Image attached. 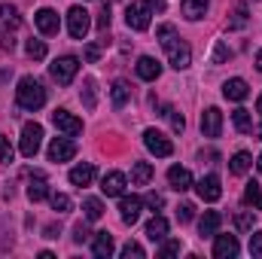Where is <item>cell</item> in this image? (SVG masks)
I'll return each instance as SVG.
<instances>
[{"mask_svg":"<svg viewBox=\"0 0 262 259\" xmlns=\"http://www.w3.org/2000/svg\"><path fill=\"white\" fill-rule=\"evenodd\" d=\"M113 250H116V247H113V235H110V232H98L95 241H92V253L98 259H110Z\"/></svg>","mask_w":262,"mask_h":259,"instance_id":"2e32d148","label":"cell"},{"mask_svg":"<svg viewBox=\"0 0 262 259\" xmlns=\"http://www.w3.org/2000/svg\"><path fill=\"white\" fill-rule=\"evenodd\" d=\"M235 226H238L241 232H250V229H253V213H238V217H235Z\"/></svg>","mask_w":262,"mask_h":259,"instance_id":"ab89813d","label":"cell"},{"mask_svg":"<svg viewBox=\"0 0 262 259\" xmlns=\"http://www.w3.org/2000/svg\"><path fill=\"white\" fill-rule=\"evenodd\" d=\"M143 204H149L152 210H159V207L165 204V198H162V195H159V192H149V195H146V198H143Z\"/></svg>","mask_w":262,"mask_h":259,"instance_id":"ee69618b","label":"cell"},{"mask_svg":"<svg viewBox=\"0 0 262 259\" xmlns=\"http://www.w3.org/2000/svg\"><path fill=\"white\" fill-rule=\"evenodd\" d=\"M238 250H241V244L235 235H216V241H213V256L216 259H232L238 256Z\"/></svg>","mask_w":262,"mask_h":259,"instance_id":"5bb4252c","label":"cell"},{"mask_svg":"<svg viewBox=\"0 0 262 259\" xmlns=\"http://www.w3.org/2000/svg\"><path fill=\"white\" fill-rule=\"evenodd\" d=\"M0 46H3V49H6V52H9V49H12V46H15V40H12V37H9V34H3V40H0Z\"/></svg>","mask_w":262,"mask_h":259,"instance_id":"681fc988","label":"cell"},{"mask_svg":"<svg viewBox=\"0 0 262 259\" xmlns=\"http://www.w3.org/2000/svg\"><path fill=\"white\" fill-rule=\"evenodd\" d=\"M220 131H223V113L216 107H207L201 113V134L204 137H220Z\"/></svg>","mask_w":262,"mask_h":259,"instance_id":"8fae6325","label":"cell"},{"mask_svg":"<svg viewBox=\"0 0 262 259\" xmlns=\"http://www.w3.org/2000/svg\"><path fill=\"white\" fill-rule=\"evenodd\" d=\"M110 95H113V107H116V110H119V107H125V104H128V98H131L128 82L116 79V82H113V89H110Z\"/></svg>","mask_w":262,"mask_h":259,"instance_id":"4316f807","label":"cell"},{"mask_svg":"<svg viewBox=\"0 0 262 259\" xmlns=\"http://www.w3.org/2000/svg\"><path fill=\"white\" fill-rule=\"evenodd\" d=\"M146 238L149 241H165L168 238V220L165 217H152L146 223Z\"/></svg>","mask_w":262,"mask_h":259,"instance_id":"cb8c5ba5","label":"cell"},{"mask_svg":"<svg viewBox=\"0 0 262 259\" xmlns=\"http://www.w3.org/2000/svg\"><path fill=\"white\" fill-rule=\"evenodd\" d=\"M256 67H259V70H262V49H259V52H256Z\"/></svg>","mask_w":262,"mask_h":259,"instance_id":"f907efd6","label":"cell"},{"mask_svg":"<svg viewBox=\"0 0 262 259\" xmlns=\"http://www.w3.org/2000/svg\"><path fill=\"white\" fill-rule=\"evenodd\" d=\"M159 73H162V64H159L156 58H149V55H140V58H137V76H140V79L152 82V79H159Z\"/></svg>","mask_w":262,"mask_h":259,"instance_id":"ffe728a7","label":"cell"},{"mask_svg":"<svg viewBox=\"0 0 262 259\" xmlns=\"http://www.w3.org/2000/svg\"><path fill=\"white\" fill-rule=\"evenodd\" d=\"M98 55H101V46H89L85 49V61H98Z\"/></svg>","mask_w":262,"mask_h":259,"instance_id":"c3c4849f","label":"cell"},{"mask_svg":"<svg viewBox=\"0 0 262 259\" xmlns=\"http://www.w3.org/2000/svg\"><path fill=\"white\" fill-rule=\"evenodd\" d=\"M143 143H146V149H149V153H156V156H162V159H168V156L174 153V143H171L162 131H156V128L143 131Z\"/></svg>","mask_w":262,"mask_h":259,"instance_id":"8992f818","label":"cell"},{"mask_svg":"<svg viewBox=\"0 0 262 259\" xmlns=\"http://www.w3.org/2000/svg\"><path fill=\"white\" fill-rule=\"evenodd\" d=\"M89 235H92V232H89V226H85V223H76V226H73V241H76V244L89 241Z\"/></svg>","mask_w":262,"mask_h":259,"instance_id":"60d3db41","label":"cell"},{"mask_svg":"<svg viewBox=\"0 0 262 259\" xmlns=\"http://www.w3.org/2000/svg\"><path fill=\"white\" fill-rule=\"evenodd\" d=\"M89 28H92L89 12H85L82 6H70V9H67V31H70V37H73V40H85Z\"/></svg>","mask_w":262,"mask_h":259,"instance_id":"5b68a950","label":"cell"},{"mask_svg":"<svg viewBox=\"0 0 262 259\" xmlns=\"http://www.w3.org/2000/svg\"><path fill=\"white\" fill-rule=\"evenodd\" d=\"M49 73H52V79H55L58 85H70L73 76L79 73V58H73V55H61V58H55V61L49 64Z\"/></svg>","mask_w":262,"mask_h":259,"instance_id":"3957f363","label":"cell"},{"mask_svg":"<svg viewBox=\"0 0 262 259\" xmlns=\"http://www.w3.org/2000/svg\"><path fill=\"white\" fill-rule=\"evenodd\" d=\"M250 165H253V159H250V153H235L232 156V174H247L250 171Z\"/></svg>","mask_w":262,"mask_h":259,"instance_id":"f546056e","label":"cell"},{"mask_svg":"<svg viewBox=\"0 0 262 259\" xmlns=\"http://www.w3.org/2000/svg\"><path fill=\"white\" fill-rule=\"evenodd\" d=\"M156 37L162 40V46H165V52H168V61H171L174 70H186V67L192 64V52H189V46L177 37L174 25H162V28L156 31Z\"/></svg>","mask_w":262,"mask_h":259,"instance_id":"6da1fadb","label":"cell"},{"mask_svg":"<svg viewBox=\"0 0 262 259\" xmlns=\"http://www.w3.org/2000/svg\"><path fill=\"white\" fill-rule=\"evenodd\" d=\"M34 21H37L40 34H46V37L58 34V28H61V21H58V12H55V9H40V12L34 15Z\"/></svg>","mask_w":262,"mask_h":259,"instance_id":"9a60e30c","label":"cell"},{"mask_svg":"<svg viewBox=\"0 0 262 259\" xmlns=\"http://www.w3.org/2000/svg\"><path fill=\"white\" fill-rule=\"evenodd\" d=\"M40 143H43V125L28 122V125L21 128V143H18V153H21L25 159H34V156L40 153Z\"/></svg>","mask_w":262,"mask_h":259,"instance_id":"277c9868","label":"cell"},{"mask_svg":"<svg viewBox=\"0 0 262 259\" xmlns=\"http://www.w3.org/2000/svg\"><path fill=\"white\" fill-rule=\"evenodd\" d=\"M256 134H259V140H262V125H259V131H256Z\"/></svg>","mask_w":262,"mask_h":259,"instance_id":"f5cc1de1","label":"cell"},{"mask_svg":"<svg viewBox=\"0 0 262 259\" xmlns=\"http://www.w3.org/2000/svg\"><path fill=\"white\" fill-rule=\"evenodd\" d=\"M220 223H223V217H220L216 210H207V213L201 217V223H198V232H201V238H210V235H216Z\"/></svg>","mask_w":262,"mask_h":259,"instance_id":"603a6c76","label":"cell"},{"mask_svg":"<svg viewBox=\"0 0 262 259\" xmlns=\"http://www.w3.org/2000/svg\"><path fill=\"white\" fill-rule=\"evenodd\" d=\"M0 162H12V146L3 134H0Z\"/></svg>","mask_w":262,"mask_h":259,"instance_id":"b9f144b4","label":"cell"},{"mask_svg":"<svg viewBox=\"0 0 262 259\" xmlns=\"http://www.w3.org/2000/svg\"><path fill=\"white\" fill-rule=\"evenodd\" d=\"M52 122H55L58 131H64L67 137H76V134L82 131V122H79L73 113H67V110H55V113H52Z\"/></svg>","mask_w":262,"mask_h":259,"instance_id":"7c38bea8","label":"cell"},{"mask_svg":"<svg viewBox=\"0 0 262 259\" xmlns=\"http://www.w3.org/2000/svg\"><path fill=\"white\" fill-rule=\"evenodd\" d=\"M140 210H143V198H137V195H122V201H119V217H122L125 226H134V223L140 220Z\"/></svg>","mask_w":262,"mask_h":259,"instance_id":"ba28073f","label":"cell"},{"mask_svg":"<svg viewBox=\"0 0 262 259\" xmlns=\"http://www.w3.org/2000/svg\"><path fill=\"white\" fill-rule=\"evenodd\" d=\"M247 25V6L244 3H238L235 6V12H232V18H229V31H241Z\"/></svg>","mask_w":262,"mask_h":259,"instance_id":"1f68e13d","label":"cell"},{"mask_svg":"<svg viewBox=\"0 0 262 259\" xmlns=\"http://www.w3.org/2000/svg\"><path fill=\"white\" fill-rule=\"evenodd\" d=\"M152 180V165L149 162H134V168H131V183L134 186H146Z\"/></svg>","mask_w":262,"mask_h":259,"instance_id":"d4e9b609","label":"cell"},{"mask_svg":"<svg viewBox=\"0 0 262 259\" xmlns=\"http://www.w3.org/2000/svg\"><path fill=\"white\" fill-rule=\"evenodd\" d=\"M28 198H31V201H43V198H49V186H46V174H43V171H34V174H31Z\"/></svg>","mask_w":262,"mask_h":259,"instance_id":"d6986e66","label":"cell"},{"mask_svg":"<svg viewBox=\"0 0 262 259\" xmlns=\"http://www.w3.org/2000/svg\"><path fill=\"white\" fill-rule=\"evenodd\" d=\"M52 207H55L58 213H67V210H70V198H67L64 192H55L52 195Z\"/></svg>","mask_w":262,"mask_h":259,"instance_id":"74e56055","label":"cell"},{"mask_svg":"<svg viewBox=\"0 0 262 259\" xmlns=\"http://www.w3.org/2000/svg\"><path fill=\"white\" fill-rule=\"evenodd\" d=\"M244 204L247 207H253V210H262V189L259 183L253 180V183H247V189H244Z\"/></svg>","mask_w":262,"mask_h":259,"instance_id":"83f0119b","label":"cell"},{"mask_svg":"<svg viewBox=\"0 0 262 259\" xmlns=\"http://www.w3.org/2000/svg\"><path fill=\"white\" fill-rule=\"evenodd\" d=\"M192 217H195V204H189V201H183V204L177 207V220H180V223H189Z\"/></svg>","mask_w":262,"mask_h":259,"instance_id":"d590c367","label":"cell"},{"mask_svg":"<svg viewBox=\"0 0 262 259\" xmlns=\"http://www.w3.org/2000/svg\"><path fill=\"white\" fill-rule=\"evenodd\" d=\"M180 250H183V244H180V241H165V244L159 247V256H177Z\"/></svg>","mask_w":262,"mask_h":259,"instance_id":"8d00e7d4","label":"cell"},{"mask_svg":"<svg viewBox=\"0 0 262 259\" xmlns=\"http://www.w3.org/2000/svg\"><path fill=\"white\" fill-rule=\"evenodd\" d=\"M162 116H165V119L171 122V128L177 131V134H180V131L186 128V119H183V116H180V113H177L174 107H165V113H162Z\"/></svg>","mask_w":262,"mask_h":259,"instance_id":"d6a6232c","label":"cell"},{"mask_svg":"<svg viewBox=\"0 0 262 259\" xmlns=\"http://www.w3.org/2000/svg\"><path fill=\"white\" fill-rule=\"evenodd\" d=\"M223 95H226L229 101H244V98L250 95V85H247L241 76H235V79H226V85H223Z\"/></svg>","mask_w":262,"mask_h":259,"instance_id":"e0dca14e","label":"cell"},{"mask_svg":"<svg viewBox=\"0 0 262 259\" xmlns=\"http://www.w3.org/2000/svg\"><path fill=\"white\" fill-rule=\"evenodd\" d=\"M250 253L253 256H262V232H253L250 235Z\"/></svg>","mask_w":262,"mask_h":259,"instance_id":"7bdbcfd3","label":"cell"},{"mask_svg":"<svg viewBox=\"0 0 262 259\" xmlns=\"http://www.w3.org/2000/svg\"><path fill=\"white\" fill-rule=\"evenodd\" d=\"M76 156V143L70 137H55L49 143V162H70Z\"/></svg>","mask_w":262,"mask_h":259,"instance_id":"9c48e42d","label":"cell"},{"mask_svg":"<svg viewBox=\"0 0 262 259\" xmlns=\"http://www.w3.org/2000/svg\"><path fill=\"white\" fill-rule=\"evenodd\" d=\"M18 25H21L18 9H15V6H9V3H3V6H0V31H3V34H9V31H15Z\"/></svg>","mask_w":262,"mask_h":259,"instance_id":"44dd1931","label":"cell"},{"mask_svg":"<svg viewBox=\"0 0 262 259\" xmlns=\"http://www.w3.org/2000/svg\"><path fill=\"white\" fill-rule=\"evenodd\" d=\"M143 3H146L149 12H162V9H165V0H143Z\"/></svg>","mask_w":262,"mask_h":259,"instance_id":"7dc6e473","label":"cell"},{"mask_svg":"<svg viewBox=\"0 0 262 259\" xmlns=\"http://www.w3.org/2000/svg\"><path fill=\"white\" fill-rule=\"evenodd\" d=\"M232 122H235V128L241 131V134H247V131H253V119H250V113H247L244 107H238V110L232 113Z\"/></svg>","mask_w":262,"mask_h":259,"instance_id":"f1b7e54d","label":"cell"},{"mask_svg":"<svg viewBox=\"0 0 262 259\" xmlns=\"http://www.w3.org/2000/svg\"><path fill=\"white\" fill-rule=\"evenodd\" d=\"M98 28H101V31H107V28H110V6H104V9H101V15H98Z\"/></svg>","mask_w":262,"mask_h":259,"instance_id":"f6af8a7d","label":"cell"},{"mask_svg":"<svg viewBox=\"0 0 262 259\" xmlns=\"http://www.w3.org/2000/svg\"><path fill=\"white\" fill-rule=\"evenodd\" d=\"M149 9H146V3H128V9H125V21H128L131 31H146L149 28Z\"/></svg>","mask_w":262,"mask_h":259,"instance_id":"52a82bcc","label":"cell"},{"mask_svg":"<svg viewBox=\"0 0 262 259\" xmlns=\"http://www.w3.org/2000/svg\"><path fill=\"white\" fill-rule=\"evenodd\" d=\"M195 189H198V198H201V201H216V198L223 195V186H220V177H216V174L201 177L195 183Z\"/></svg>","mask_w":262,"mask_h":259,"instance_id":"4fadbf2b","label":"cell"},{"mask_svg":"<svg viewBox=\"0 0 262 259\" xmlns=\"http://www.w3.org/2000/svg\"><path fill=\"white\" fill-rule=\"evenodd\" d=\"M122 256L125 259H143L146 256V253H143V247H140V244H134V241H128V244H125V247H122Z\"/></svg>","mask_w":262,"mask_h":259,"instance_id":"f35d334b","label":"cell"},{"mask_svg":"<svg viewBox=\"0 0 262 259\" xmlns=\"http://www.w3.org/2000/svg\"><path fill=\"white\" fill-rule=\"evenodd\" d=\"M168 183L177 189V192H186V189H192V174L186 171V168H180V165H174L171 171H168Z\"/></svg>","mask_w":262,"mask_h":259,"instance_id":"ac0fdd59","label":"cell"},{"mask_svg":"<svg viewBox=\"0 0 262 259\" xmlns=\"http://www.w3.org/2000/svg\"><path fill=\"white\" fill-rule=\"evenodd\" d=\"M226 58H232V49L220 40V43H216V49H213V64H223Z\"/></svg>","mask_w":262,"mask_h":259,"instance_id":"e575fe53","label":"cell"},{"mask_svg":"<svg viewBox=\"0 0 262 259\" xmlns=\"http://www.w3.org/2000/svg\"><path fill=\"white\" fill-rule=\"evenodd\" d=\"M85 107H95V82H85Z\"/></svg>","mask_w":262,"mask_h":259,"instance_id":"bcb514c9","label":"cell"},{"mask_svg":"<svg viewBox=\"0 0 262 259\" xmlns=\"http://www.w3.org/2000/svg\"><path fill=\"white\" fill-rule=\"evenodd\" d=\"M82 210H85V220H92V223L104 217V204H101L98 198H85V201H82Z\"/></svg>","mask_w":262,"mask_h":259,"instance_id":"4dcf8cb0","label":"cell"},{"mask_svg":"<svg viewBox=\"0 0 262 259\" xmlns=\"http://www.w3.org/2000/svg\"><path fill=\"white\" fill-rule=\"evenodd\" d=\"M259 171H262V156H259Z\"/></svg>","mask_w":262,"mask_h":259,"instance_id":"db71d44e","label":"cell"},{"mask_svg":"<svg viewBox=\"0 0 262 259\" xmlns=\"http://www.w3.org/2000/svg\"><path fill=\"white\" fill-rule=\"evenodd\" d=\"M256 110H259V113H262V95H259V101H256Z\"/></svg>","mask_w":262,"mask_h":259,"instance_id":"816d5d0a","label":"cell"},{"mask_svg":"<svg viewBox=\"0 0 262 259\" xmlns=\"http://www.w3.org/2000/svg\"><path fill=\"white\" fill-rule=\"evenodd\" d=\"M207 6H210V0H183V15L189 21H198V18H204Z\"/></svg>","mask_w":262,"mask_h":259,"instance_id":"484cf974","label":"cell"},{"mask_svg":"<svg viewBox=\"0 0 262 259\" xmlns=\"http://www.w3.org/2000/svg\"><path fill=\"white\" fill-rule=\"evenodd\" d=\"M92 180H95V165H89V162H85V165L70 168V183H73V186H79V189H82V186H89Z\"/></svg>","mask_w":262,"mask_h":259,"instance_id":"7402d4cb","label":"cell"},{"mask_svg":"<svg viewBox=\"0 0 262 259\" xmlns=\"http://www.w3.org/2000/svg\"><path fill=\"white\" fill-rule=\"evenodd\" d=\"M25 49H28L31 58H46V43H43V40H28Z\"/></svg>","mask_w":262,"mask_h":259,"instance_id":"836d02e7","label":"cell"},{"mask_svg":"<svg viewBox=\"0 0 262 259\" xmlns=\"http://www.w3.org/2000/svg\"><path fill=\"white\" fill-rule=\"evenodd\" d=\"M15 101H18V107L21 110H40L43 104H46V89H43V82L40 79H34V76H21L18 79V89H15Z\"/></svg>","mask_w":262,"mask_h":259,"instance_id":"7a4b0ae2","label":"cell"},{"mask_svg":"<svg viewBox=\"0 0 262 259\" xmlns=\"http://www.w3.org/2000/svg\"><path fill=\"white\" fill-rule=\"evenodd\" d=\"M125 186H128V180H125L122 171H110V174H104V180H101V192L107 195V198L122 195L125 192Z\"/></svg>","mask_w":262,"mask_h":259,"instance_id":"30bf717a","label":"cell"}]
</instances>
